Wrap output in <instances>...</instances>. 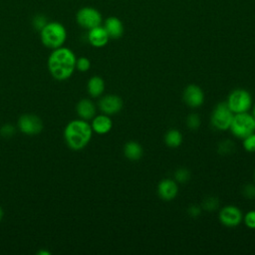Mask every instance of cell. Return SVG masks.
Listing matches in <instances>:
<instances>
[{
  "mask_svg": "<svg viewBox=\"0 0 255 255\" xmlns=\"http://www.w3.org/2000/svg\"><path fill=\"white\" fill-rule=\"evenodd\" d=\"M76 56L68 48L59 47L54 49L48 59V69L58 81L69 79L76 68Z\"/></svg>",
  "mask_w": 255,
  "mask_h": 255,
  "instance_id": "cell-1",
  "label": "cell"
},
{
  "mask_svg": "<svg viewBox=\"0 0 255 255\" xmlns=\"http://www.w3.org/2000/svg\"><path fill=\"white\" fill-rule=\"evenodd\" d=\"M93 129L91 125L85 120H75L70 122L64 130V137L74 150L84 148L91 140Z\"/></svg>",
  "mask_w": 255,
  "mask_h": 255,
  "instance_id": "cell-2",
  "label": "cell"
},
{
  "mask_svg": "<svg viewBox=\"0 0 255 255\" xmlns=\"http://www.w3.org/2000/svg\"><path fill=\"white\" fill-rule=\"evenodd\" d=\"M67 38V32L65 27L59 22H48L41 30L42 43L50 48L57 49L62 47Z\"/></svg>",
  "mask_w": 255,
  "mask_h": 255,
  "instance_id": "cell-3",
  "label": "cell"
},
{
  "mask_svg": "<svg viewBox=\"0 0 255 255\" xmlns=\"http://www.w3.org/2000/svg\"><path fill=\"white\" fill-rule=\"evenodd\" d=\"M229 129L235 137L243 139L255 132V119L248 112L234 114Z\"/></svg>",
  "mask_w": 255,
  "mask_h": 255,
  "instance_id": "cell-4",
  "label": "cell"
},
{
  "mask_svg": "<svg viewBox=\"0 0 255 255\" xmlns=\"http://www.w3.org/2000/svg\"><path fill=\"white\" fill-rule=\"evenodd\" d=\"M226 104L233 114L245 113L252 107V97L248 91L236 89L229 94Z\"/></svg>",
  "mask_w": 255,
  "mask_h": 255,
  "instance_id": "cell-5",
  "label": "cell"
},
{
  "mask_svg": "<svg viewBox=\"0 0 255 255\" xmlns=\"http://www.w3.org/2000/svg\"><path fill=\"white\" fill-rule=\"evenodd\" d=\"M234 114L228 108L226 102L219 103L215 106L211 114V124L218 130H227L230 128Z\"/></svg>",
  "mask_w": 255,
  "mask_h": 255,
  "instance_id": "cell-6",
  "label": "cell"
},
{
  "mask_svg": "<svg viewBox=\"0 0 255 255\" xmlns=\"http://www.w3.org/2000/svg\"><path fill=\"white\" fill-rule=\"evenodd\" d=\"M77 22L80 26L90 30L101 25L102 16L98 10L91 7H85L78 11Z\"/></svg>",
  "mask_w": 255,
  "mask_h": 255,
  "instance_id": "cell-7",
  "label": "cell"
},
{
  "mask_svg": "<svg viewBox=\"0 0 255 255\" xmlns=\"http://www.w3.org/2000/svg\"><path fill=\"white\" fill-rule=\"evenodd\" d=\"M18 128L25 134L35 135L41 132L43 128V123L39 117L26 114L20 117L18 121Z\"/></svg>",
  "mask_w": 255,
  "mask_h": 255,
  "instance_id": "cell-8",
  "label": "cell"
},
{
  "mask_svg": "<svg viewBox=\"0 0 255 255\" xmlns=\"http://www.w3.org/2000/svg\"><path fill=\"white\" fill-rule=\"evenodd\" d=\"M219 220L226 227H236L243 220L241 210L235 205H226L219 211Z\"/></svg>",
  "mask_w": 255,
  "mask_h": 255,
  "instance_id": "cell-9",
  "label": "cell"
},
{
  "mask_svg": "<svg viewBox=\"0 0 255 255\" xmlns=\"http://www.w3.org/2000/svg\"><path fill=\"white\" fill-rule=\"evenodd\" d=\"M183 101L190 108H198L204 102V93L199 86L188 85L183 91Z\"/></svg>",
  "mask_w": 255,
  "mask_h": 255,
  "instance_id": "cell-10",
  "label": "cell"
},
{
  "mask_svg": "<svg viewBox=\"0 0 255 255\" xmlns=\"http://www.w3.org/2000/svg\"><path fill=\"white\" fill-rule=\"evenodd\" d=\"M123 100L117 95H107L99 101L100 110L108 116L118 114L123 109Z\"/></svg>",
  "mask_w": 255,
  "mask_h": 255,
  "instance_id": "cell-11",
  "label": "cell"
},
{
  "mask_svg": "<svg viewBox=\"0 0 255 255\" xmlns=\"http://www.w3.org/2000/svg\"><path fill=\"white\" fill-rule=\"evenodd\" d=\"M178 193V184L175 180L164 178L157 185V194L164 201H170L176 197Z\"/></svg>",
  "mask_w": 255,
  "mask_h": 255,
  "instance_id": "cell-12",
  "label": "cell"
},
{
  "mask_svg": "<svg viewBox=\"0 0 255 255\" xmlns=\"http://www.w3.org/2000/svg\"><path fill=\"white\" fill-rule=\"evenodd\" d=\"M109 35L104 27L97 26L95 28L90 29L89 34H88V40L90 44L94 47L101 48L104 47L108 41H109Z\"/></svg>",
  "mask_w": 255,
  "mask_h": 255,
  "instance_id": "cell-13",
  "label": "cell"
},
{
  "mask_svg": "<svg viewBox=\"0 0 255 255\" xmlns=\"http://www.w3.org/2000/svg\"><path fill=\"white\" fill-rule=\"evenodd\" d=\"M91 127L93 131L99 134H106L112 129L113 122L108 115L102 114L93 118Z\"/></svg>",
  "mask_w": 255,
  "mask_h": 255,
  "instance_id": "cell-14",
  "label": "cell"
},
{
  "mask_svg": "<svg viewBox=\"0 0 255 255\" xmlns=\"http://www.w3.org/2000/svg\"><path fill=\"white\" fill-rule=\"evenodd\" d=\"M77 114L85 121L92 120L96 115L95 104L89 99H83L77 104Z\"/></svg>",
  "mask_w": 255,
  "mask_h": 255,
  "instance_id": "cell-15",
  "label": "cell"
},
{
  "mask_svg": "<svg viewBox=\"0 0 255 255\" xmlns=\"http://www.w3.org/2000/svg\"><path fill=\"white\" fill-rule=\"evenodd\" d=\"M104 28L106 29L110 38L118 39L122 37L124 33V26L123 23L116 17H110L106 20Z\"/></svg>",
  "mask_w": 255,
  "mask_h": 255,
  "instance_id": "cell-16",
  "label": "cell"
},
{
  "mask_svg": "<svg viewBox=\"0 0 255 255\" xmlns=\"http://www.w3.org/2000/svg\"><path fill=\"white\" fill-rule=\"evenodd\" d=\"M142 153H143L142 147L137 141L129 140L124 146L125 156L131 161H136L140 159L142 156Z\"/></svg>",
  "mask_w": 255,
  "mask_h": 255,
  "instance_id": "cell-17",
  "label": "cell"
},
{
  "mask_svg": "<svg viewBox=\"0 0 255 255\" xmlns=\"http://www.w3.org/2000/svg\"><path fill=\"white\" fill-rule=\"evenodd\" d=\"M88 93L93 98H98L102 96V94L105 91V82L104 80L99 76H94L90 78L88 85H87Z\"/></svg>",
  "mask_w": 255,
  "mask_h": 255,
  "instance_id": "cell-18",
  "label": "cell"
},
{
  "mask_svg": "<svg viewBox=\"0 0 255 255\" xmlns=\"http://www.w3.org/2000/svg\"><path fill=\"white\" fill-rule=\"evenodd\" d=\"M164 142L168 147H178L182 143V134L176 128H170L164 135Z\"/></svg>",
  "mask_w": 255,
  "mask_h": 255,
  "instance_id": "cell-19",
  "label": "cell"
},
{
  "mask_svg": "<svg viewBox=\"0 0 255 255\" xmlns=\"http://www.w3.org/2000/svg\"><path fill=\"white\" fill-rule=\"evenodd\" d=\"M219 206V199L215 196H208L205 199H203L201 207L204 210L207 211H214Z\"/></svg>",
  "mask_w": 255,
  "mask_h": 255,
  "instance_id": "cell-20",
  "label": "cell"
},
{
  "mask_svg": "<svg viewBox=\"0 0 255 255\" xmlns=\"http://www.w3.org/2000/svg\"><path fill=\"white\" fill-rule=\"evenodd\" d=\"M190 178V171L187 168L180 167L177 168L174 172V180L177 183H185Z\"/></svg>",
  "mask_w": 255,
  "mask_h": 255,
  "instance_id": "cell-21",
  "label": "cell"
},
{
  "mask_svg": "<svg viewBox=\"0 0 255 255\" xmlns=\"http://www.w3.org/2000/svg\"><path fill=\"white\" fill-rule=\"evenodd\" d=\"M200 125H201V120L197 114H190L186 118V126L189 129L195 130L200 127Z\"/></svg>",
  "mask_w": 255,
  "mask_h": 255,
  "instance_id": "cell-22",
  "label": "cell"
},
{
  "mask_svg": "<svg viewBox=\"0 0 255 255\" xmlns=\"http://www.w3.org/2000/svg\"><path fill=\"white\" fill-rule=\"evenodd\" d=\"M243 147L248 152H255V132L243 138Z\"/></svg>",
  "mask_w": 255,
  "mask_h": 255,
  "instance_id": "cell-23",
  "label": "cell"
},
{
  "mask_svg": "<svg viewBox=\"0 0 255 255\" xmlns=\"http://www.w3.org/2000/svg\"><path fill=\"white\" fill-rule=\"evenodd\" d=\"M234 150V144L230 140H223L218 144V152L221 154H227Z\"/></svg>",
  "mask_w": 255,
  "mask_h": 255,
  "instance_id": "cell-24",
  "label": "cell"
},
{
  "mask_svg": "<svg viewBox=\"0 0 255 255\" xmlns=\"http://www.w3.org/2000/svg\"><path fill=\"white\" fill-rule=\"evenodd\" d=\"M243 221L244 224L250 228V229H255V210H250L248 211L244 216H243Z\"/></svg>",
  "mask_w": 255,
  "mask_h": 255,
  "instance_id": "cell-25",
  "label": "cell"
},
{
  "mask_svg": "<svg viewBox=\"0 0 255 255\" xmlns=\"http://www.w3.org/2000/svg\"><path fill=\"white\" fill-rule=\"evenodd\" d=\"M91 67V62L86 57H81L76 61V68L80 72H87Z\"/></svg>",
  "mask_w": 255,
  "mask_h": 255,
  "instance_id": "cell-26",
  "label": "cell"
},
{
  "mask_svg": "<svg viewBox=\"0 0 255 255\" xmlns=\"http://www.w3.org/2000/svg\"><path fill=\"white\" fill-rule=\"evenodd\" d=\"M14 133H15V128L10 124H6L0 128V134L3 137H11Z\"/></svg>",
  "mask_w": 255,
  "mask_h": 255,
  "instance_id": "cell-27",
  "label": "cell"
},
{
  "mask_svg": "<svg viewBox=\"0 0 255 255\" xmlns=\"http://www.w3.org/2000/svg\"><path fill=\"white\" fill-rule=\"evenodd\" d=\"M47 23H48V22H47V19H46V17L43 16V15H37V16L34 18V20H33V25H34V27H35L37 30H40V31L45 27V25H46Z\"/></svg>",
  "mask_w": 255,
  "mask_h": 255,
  "instance_id": "cell-28",
  "label": "cell"
},
{
  "mask_svg": "<svg viewBox=\"0 0 255 255\" xmlns=\"http://www.w3.org/2000/svg\"><path fill=\"white\" fill-rule=\"evenodd\" d=\"M242 194L246 198H254L255 197V185L252 183H248L243 186Z\"/></svg>",
  "mask_w": 255,
  "mask_h": 255,
  "instance_id": "cell-29",
  "label": "cell"
},
{
  "mask_svg": "<svg viewBox=\"0 0 255 255\" xmlns=\"http://www.w3.org/2000/svg\"><path fill=\"white\" fill-rule=\"evenodd\" d=\"M201 211H202V207L196 204H192L187 208V213L191 217H198L201 214Z\"/></svg>",
  "mask_w": 255,
  "mask_h": 255,
  "instance_id": "cell-30",
  "label": "cell"
},
{
  "mask_svg": "<svg viewBox=\"0 0 255 255\" xmlns=\"http://www.w3.org/2000/svg\"><path fill=\"white\" fill-rule=\"evenodd\" d=\"M37 254H39V255H50L51 252H49V251H47V250H46V251H43V250H42V251H39Z\"/></svg>",
  "mask_w": 255,
  "mask_h": 255,
  "instance_id": "cell-31",
  "label": "cell"
},
{
  "mask_svg": "<svg viewBox=\"0 0 255 255\" xmlns=\"http://www.w3.org/2000/svg\"><path fill=\"white\" fill-rule=\"evenodd\" d=\"M2 217H3V210H2V208L0 207V221H1Z\"/></svg>",
  "mask_w": 255,
  "mask_h": 255,
  "instance_id": "cell-32",
  "label": "cell"
},
{
  "mask_svg": "<svg viewBox=\"0 0 255 255\" xmlns=\"http://www.w3.org/2000/svg\"><path fill=\"white\" fill-rule=\"evenodd\" d=\"M253 113H252V116H253V118L255 119V105H254V107H253V111H252Z\"/></svg>",
  "mask_w": 255,
  "mask_h": 255,
  "instance_id": "cell-33",
  "label": "cell"
},
{
  "mask_svg": "<svg viewBox=\"0 0 255 255\" xmlns=\"http://www.w3.org/2000/svg\"><path fill=\"white\" fill-rule=\"evenodd\" d=\"M254 179H255V171H254Z\"/></svg>",
  "mask_w": 255,
  "mask_h": 255,
  "instance_id": "cell-34",
  "label": "cell"
}]
</instances>
